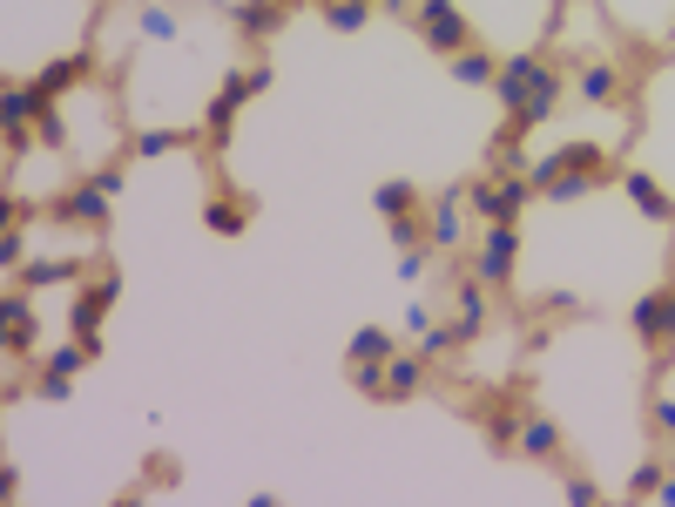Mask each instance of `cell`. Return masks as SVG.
<instances>
[{
    "label": "cell",
    "mask_w": 675,
    "mask_h": 507,
    "mask_svg": "<svg viewBox=\"0 0 675 507\" xmlns=\"http://www.w3.org/2000/svg\"><path fill=\"white\" fill-rule=\"evenodd\" d=\"M581 95H587V102H615V95H621V68H608V61L581 68Z\"/></svg>",
    "instance_id": "cell-21"
},
{
    "label": "cell",
    "mask_w": 675,
    "mask_h": 507,
    "mask_svg": "<svg viewBox=\"0 0 675 507\" xmlns=\"http://www.w3.org/2000/svg\"><path fill=\"white\" fill-rule=\"evenodd\" d=\"M399 345H392V332L385 325H359L351 332V359H392Z\"/></svg>",
    "instance_id": "cell-22"
},
{
    "label": "cell",
    "mask_w": 675,
    "mask_h": 507,
    "mask_svg": "<svg viewBox=\"0 0 675 507\" xmlns=\"http://www.w3.org/2000/svg\"><path fill=\"white\" fill-rule=\"evenodd\" d=\"M264 89H270V68H236L230 82L217 89L210 115H203V123H210V142H223V136H230V123H236V108H244L251 95H264Z\"/></svg>",
    "instance_id": "cell-3"
},
{
    "label": "cell",
    "mask_w": 675,
    "mask_h": 507,
    "mask_svg": "<svg viewBox=\"0 0 675 507\" xmlns=\"http://www.w3.org/2000/svg\"><path fill=\"white\" fill-rule=\"evenodd\" d=\"M513 447H521L527 460H561V426L540 419V413H527V419H521V434H513Z\"/></svg>",
    "instance_id": "cell-11"
},
{
    "label": "cell",
    "mask_w": 675,
    "mask_h": 507,
    "mask_svg": "<svg viewBox=\"0 0 675 507\" xmlns=\"http://www.w3.org/2000/svg\"><path fill=\"white\" fill-rule=\"evenodd\" d=\"M459 204H466V183H446L440 197H432V244H440V251H453V244L466 238V223H459Z\"/></svg>",
    "instance_id": "cell-7"
},
{
    "label": "cell",
    "mask_w": 675,
    "mask_h": 507,
    "mask_svg": "<svg viewBox=\"0 0 675 507\" xmlns=\"http://www.w3.org/2000/svg\"><path fill=\"white\" fill-rule=\"evenodd\" d=\"M662 353H675V278L662 285Z\"/></svg>",
    "instance_id": "cell-33"
},
{
    "label": "cell",
    "mask_w": 675,
    "mask_h": 507,
    "mask_svg": "<svg viewBox=\"0 0 675 507\" xmlns=\"http://www.w3.org/2000/svg\"><path fill=\"white\" fill-rule=\"evenodd\" d=\"M466 197H473V217H480V223H500V217H521V210H527L534 176H527V170H500V176L466 183Z\"/></svg>",
    "instance_id": "cell-1"
},
{
    "label": "cell",
    "mask_w": 675,
    "mask_h": 507,
    "mask_svg": "<svg viewBox=\"0 0 675 507\" xmlns=\"http://www.w3.org/2000/svg\"><path fill=\"white\" fill-rule=\"evenodd\" d=\"M628 325H635V338H642L649 353H655V366H668V353H662V291H642V298H635Z\"/></svg>",
    "instance_id": "cell-10"
},
{
    "label": "cell",
    "mask_w": 675,
    "mask_h": 507,
    "mask_svg": "<svg viewBox=\"0 0 675 507\" xmlns=\"http://www.w3.org/2000/svg\"><path fill=\"white\" fill-rule=\"evenodd\" d=\"M203 223L217 230V238H244V223H251V217L236 210V204H223V197H217V204H203Z\"/></svg>",
    "instance_id": "cell-26"
},
{
    "label": "cell",
    "mask_w": 675,
    "mask_h": 507,
    "mask_svg": "<svg viewBox=\"0 0 675 507\" xmlns=\"http://www.w3.org/2000/svg\"><path fill=\"white\" fill-rule=\"evenodd\" d=\"M142 34L149 42H176V14L170 8H142Z\"/></svg>",
    "instance_id": "cell-31"
},
{
    "label": "cell",
    "mask_w": 675,
    "mask_h": 507,
    "mask_svg": "<svg viewBox=\"0 0 675 507\" xmlns=\"http://www.w3.org/2000/svg\"><path fill=\"white\" fill-rule=\"evenodd\" d=\"M115 278H102V285H89V291H74V304H68V325H74V338H95L102 332V319H108V304H115Z\"/></svg>",
    "instance_id": "cell-6"
},
{
    "label": "cell",
    "mask_w": 675,
    "mask_h": 507,
    "mask_svg": "<svg viewBox=\"0 0 675 507\" xmlns=\"http://www.w3.org/2000/svg\"><path fill=\"white\" fill-rule=\"evenodd\" d=\"M351 385L365 400H385V359H351Z\"/></svg>",
    "instance_id": "cell-27"
},
{
    "label": "cell",
    "mask_w": 675,
    "mask_h": 507,
    "mask_svg": "<svg viewBox=\"0 0 675 507\" xmlns=\"http://www.w3.org/2000/svg\"><path fill=\"white\" fill-rule=\"evenodd\" d=\"M0 115H8V129H27L34 115H42V95H34V82H14L8 95H0Z\"/></svg>",
    "instance_id": "cell-19"
},
{
    "label": "cell",
    "mask_w": 675,
    "mask_h": 507,
    "mask_svg": "<svg viewBox=\"0 0 675 507\" xmlns=\"http://www.w3.org/2000/svg\"><path fill=\"white\" fill-rule=\"evenodd\" d=\"M21 278H27L34 291H42V285H74V278H82V264H74V257H34Z\"/></svg>",
    "instance_id": "cell-18"
},
{
    "label": "cell",
    "mask_w": 675,
    "mask_h": 507,
    "mask_svg": "<svg viewBox=\"0 0 675 507\" xmlns=\"http://www.w3.org/2000/svg\"><path fill=\"white\" fill-rule=\"evenodd\" d=\"M621 189H628V204L642 210L649 223H668V217H675V197H662V183H655L649 170H628V176H621Z\"/></svg>",
    "instance_id": "cell-9"
},
{
    "label": "cell",
    "mask_w": 675,
    "mask_h": 507,
    "mask_svg": "<svg viewBox=\"0 0 675 507\" xmlns=\"http://www.w3.org/2000/svg\"><path fill=\"white\" fill-rule=\"evenodd\" d=\"M587 189H594V176H574V170H561V176L547 183V197H554V204H574V197H587Z\"/></svg>",
    "instance_id": "cell-28"
},
{
    "label": "cell",
    "mask_w": 675,
    "mask_h": 507,
    "mask_svg": "<svg viewBox=\"0 0 675 507\" xmlns=\"http://www.w3.org/2000/svg\"><path fill=\"white\" fill-rule=\"evenodd\" d=\"M419 27H426V42L440 48V55H459V48H473V21L453 8V0H419Z\"/></svg>",
    "instance_id": "cell-4"
},
{
    "label": "cell",
    "mask_w": 675,
    "mask_h": 507,
    "mask_svg": "<svg viewBox=\"0 0 675 507\" xmlns=\"http://www.w3.org/2000/svg\"><path fill=\"white\" fill-rule=\"evenodd\" d=\"M176 142H189V129H142V136H136V155H163V149H176Z\"/></svg>",
    "instance_id": "cell-29"
},
{
    "label": "cell",
    "mask_w": 675,
    "mask_h": 507,
    "mask_svg": "<svg viewBox=\"0 0 675 507\" xmlns=\"http://www.w3.org/2000/svg\"><path fill=\"white\" fill-rule=\"evenodd\" d=\"M419 379H426V359H419V353H392V359H385V400H412Z\"/></svg>",
    "instance_id": "cell-13"
},
{
    "label": "cell",
    "mask_w": 675,
    "mask_h": 507,
    "mask_svg": "<svg viewBox=\"0 0 675 507\" xmlns=\"http://www.w3.org/2000/svg\"><path fill=\"white\" fill-rule=\"evenodd\" d=\"M487 325V291H480V278H459V345Z\"/></svg>",
    "instance_id": "cell-17"
},
{
    "label": "cell",
    "mask_w": 675,
    "mask_h": 507,
    "mask_svg": "<svg viewBox=\"0 0 675 507\" xmlns=\"http://www.w3.org/2000/svg\"><path fill=\"white\" fill-rule=\"evenodd\" d=\"M513 257H521V230H513V217H500V223L480 230V251H473V278H480V285H507V278H513Z\"/></svg>",
    "instance_id": "cell-2"
},
{
    "label": "cell",
    "mask_w": 675,
    "mask_h": 507,
    "mask_svg": "<svg viewBox=\"0 0 675 507\" xmlns=\"http://www.w3.org/2000/svg\"><path fill=\"white\" fill-rule=\"evenodd\" d=\"M554 102H561V74H540L534 95H527V108H513V123H521V129H540L547 115H554Z\"/></svg>",
    "instance_id": "cell-16"
},
{
    "label": "cell",
    "mask_w": 675,
    "mask_h": 507,
    "mask_svg": "<svg viewBox=\"0 0 675 507\" xmlns=\"http://www.w3.org/2000/svg\"><path fill=\"white\" fill-rule=\"evenodd\" d=\"M568 500H581V507H587V500H594V481H587V474H574V481H568Z\"/></svg>",
    "instance_id": "cell-37"
},
{
    "label": "cell",
    "mask_w": 675,
    "mask_h": 507,
    "mask_svg": "<svg viewBox=\"0 0 675 507\" xmlns=\"http://www.w3.org/2000/svg\"><path fill=\"white\" fill-rule=\"evenodd\" d=\"M649 426H655V434H668V440H675V400H655V406H649Z\"/></svg>",
    "instance_id": "cell-35"
},
{
    "label": "cell",
    "mask_w": 675,
    "mask_h": 507,
    "mask_svg": "<svg viewBox=\"0 0 675 507\" xmlns=\"http://www.w3.org/2000/svg\"><path fill=\"white\" fill-rule=\"evenodd\" d=\"M108 204H115V189H108V176H95V183H74L68 197H61V210H68L74 223H108Z\"/></svg>",
    "instance_id": "cell-8"
},
{
    "label": "cell",
    "mask_w": 675,
    "mask_h": 507,
    "mask_svg": "<svg viewBox=\"0 0 675 507\" xmlns=\"http://www.w3.org/2000/svg\"><path fill=\"white\" fill-rule=\"evenodd\" d=\"M432 264V251L426 244H412V251H399V278H419V270Z\"/></svg>",
    "instance_id": "cell-34"
},
{
    "label": "cell",
    "mask_w": 675,
    "mask_h": 507,
    "mask_svg": "<svg viewBox=\"0 0 675 507\" xmlns=\"http://www.w3.org/2000/svg\"><path fill=\"white\" fill-rule=\"evenodd\" d=\"M34 129H42V142L48 149H61L68 136H61V115H55V102H42V115H34Z\"/></svg>",
    "instance_id": "cell-32"
},
{
    "label": "cell",
    "mask_w": 675,
    "mask_h": 507,
    "mask_svg": "<svg viewBox=\"0 0 675 507\" xmlns=\"http://www.w3.org/2000/svg\"><path fill=\"white\" fill-rule=\"evenodd\" d=\"M379 217H399V210H412L419 204V183H406V176H392V183H379Z\"/></svg>",
    "instance_id": "cell-23"
},
{
    "label": "cell",
    "mask_w": 675,
    "mask_h": 507,
    "mask_svg": "<svg viewBox=\"0 0 675 507\" xmlns=\"http://www.w3.org/2000/svg\"><path fill=\"white\" fill-rule=\"evenodd\" d=\"M82 74H89V55H61V61H48L42 74H34V95H42V102H55L61 89H74V82H82Z\"/></svg>",
    "instance_id": "cell-12"
},
{
    "label": "cell",
    "mask_w": 675,
    "mask_h": 507,
    "mask_svg": "<svg viewBox=\"0 0 675 507\" xmlns=\"http://www.w3.org/2000/svg\"><path fill=\"white\" fill-rule=\"evenodd\" d=\"M655 487H662V466L642 460V466H635V481H628V494H655Z\"/></svg>",
    "instance_id": "cell-36"
},
{
    "label": "cell",
    "mask_w": 675,
    "mask_h": 507,
    "mask_svg": "<svg viewBox=\"0 0 675 507\" xmlns=\"http://www.w3.org/2000/svg\"><path fill=\"white\" fill-rule=\"evenodd\" d=\"M365 8H372V0H338V8H331V27H338V34H359V27H365Z\"/></svg>",
    "instance_id": "cell-30"
},
{
    "label": "cell",
    "mask_w": 675,
    "mask_h": 507,
    "mask_svg": "<svg viewBox=\"0 0 675 507\" xmlns=\"http://www.w3.org/2000/svg\"><path fill=\"white\" fill-rule=\"evenodd\" d=\"M655 500H662V507H675V474H668V481L655 487Z\"/></svg>",
    "instance_id": "cell-38"
},
{
    "label": "cell",
    "mask_w": 675,
    "mask_h": 507,
    "mask_svg": "<svg viewBox=\"0 0 675 507\" xmlns=\"http://www.w3.org/2000/svg\"><path fill=\"white\" fill-rule=\"evenodd\" d=\"M0 319H8V338H14V345H34V304H27V291L0 298Z\"/></svg>",
    "instance_id": "cell-20"
},
{
    "label": "cell",
    "mask_w": 675,
    "mask_h": 507,
    "mask_svg": "<svg viewBox=\"0 0 675 507\" xmlns=\"http://www.w3.org/2000/svg\"><path fill=\"white\" fill-rule=\"evenodd\" d=\"M547 74V61L540 55H513V61H500V74H493V95L507 102V115L513 108H527V95H534V82Z\"/></svg>",
    "instance_id": "cell-5"
},
{
    "label": "cell",
    "mask_w": 675,
    "mask_h": 507,
    "mask_svg": "<svg viewBox=\"0 0 675 507\" xmlns=\"http://www.w3.org/2000/svg\"><path fill=\"white\" fill-rule=\"evenodd\" d=\"M412 338H419V345H412V353H419V359L432 366V359H446V353H453V345H459V325H426V332H412Z\"/></svg>",
    "instance_id": "cell-24"
},
{
    "label": "cell",
    "mask_w": 675,
    "mask_h": 507,
    "mask_svg": "<svg viewBox=\"0 0 675 507\" xmlns=\"http://www.w3.org/2000/svg\"><path fill=\"white\" fill-rule=\"evenodd\" d=\"M493 74H500V61H493L480 42L453 55V82H466V89H493Z\"/></svg>",
    "instance_id": "cell-15"
},
{
    "label": "cell",
    "mask_w": 675,
    "mask_h": 507,
    "mask_svg": "<svg viewBox=\"0 0 675 507\" xmlns=\"http://www.w3.org/2000/svg\"><path fill=\"white\" fill-rule=\"evenodd\" d=\"M230 21H236V34H251V42H257V34H277V27H284V14H277V0H236V8H230Z\"/></svg>",
    "instance_id": "cell-14"
},
{
    "label": "cell",
    "mask_w": 675,
    "mask_h": 507,
    "mask_svg": "<svg viewBox=\"0 0 675 507\" xmlns=\"http://www.w3.org/2000/svg\"><path fill=\"white\" fill-rule=\"evenodd\" d=\"M554 155H561V170H574V176H602V163H608L594 142H568V149H554Z\"/></svg>",
    "instance_id": "cell-25"
}]
</instances>
